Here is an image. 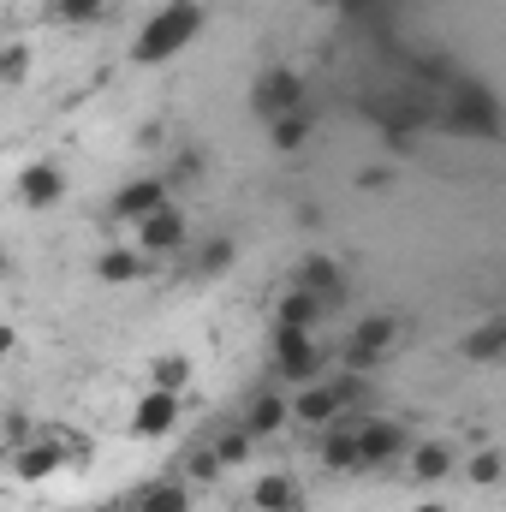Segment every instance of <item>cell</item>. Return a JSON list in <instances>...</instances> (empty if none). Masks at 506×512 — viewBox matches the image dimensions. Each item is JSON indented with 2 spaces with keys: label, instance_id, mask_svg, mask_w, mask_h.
<instances>
[{
  "label": "cell",
  "instance_id": "cell-6",
  "mask_svg": "<svg viewBox=\"0 0 506 512\" xmlns=\"http://www.w3.org/2000/svg\"><path fill=\"white\" fill-rule=\"evenodd\" d=\"M393 340H399V322H393V316H364V322L352 328L346 352H340V370H358V376H370L381 358L393 352Z\"/></svg>",
  "mask_w": 506,
  "mask_h": 512
},
{
  "label": "cell",
  "instance_id": "cell-21",
  "mask_svg": "<svg viewBox=\"0 0 506 512\" xmlns=\"http://www.w3.org/2000/svg\"><path fill=\"white\" fill-rule=\"evenodd\" d=\"M453 471V447L447 441H423V447H411V477L417 483H441Z\"/></svg>",
  "mask_w": 506,
  "mask_h": 512
},
{
  "label": "cell",
  "instance_id": "cell-7",
  "mask_svg": "<svg viewBox=\"0 0 506 512\" xmlns=\"http://www.w3.org/2000/svg\"><path fill=\"white\" fill-rule=\"evenodd\" d=\"M179 411H185V393H173V387H143V399H137V411H131V435L161 441V435L179 429Z\"/></svg>",
  "mask_w": 506,
  "mask_h": 512
},
{
  "label": "cell",
  "instance_id": "cell-8",
  "mask_svg": "<svg viewBox=\"0 0 506 512\" xmlns=\"http://www.w3.org/2000/svg\"><path fill=\"white\" fill-rule=\"evenodd\" d=\"M191 239V227H185V209H155L149 221H137V251L143 256H173L179 245Z\"/></svg>",
  "mask_w": 506,
  "mask_h": 512
},
{
  "label": "cell",
  "instance_id": "cell-11",
  "mask_svg": "<svg viewBox=\"0 0 506 512\" xmlns=\"http://www.w3.org/2000/svg\"><path fill=\"white\" fill-rule=\"evenodd\" d=\"M66 197V173L54 167V161H24V173H18V203L24 209H54Z\"/></svg>",
  "mask_w": 506,
  "mask_h": 512
},
{
  "label": "cell",
  "instance_id": "cell-17",
  "mask_svg": "<svg viewBox=\"0 0 506 512\" xmlns=\"http://www.w3.org/2000/svg\"><path fill=\"white\" fill-rule=\"evenodd\" d=\"M322 316H328V304H322L316 292H304V286H292V292L274 304V322H280V328H316Z\"/></svg>",
  "mask_w": 506,
  "mask_h": 512
},
{
  "label": "cell",
  "instance_id": "cell-4",
  "mask_svg": "<svg viewBox=\"0 0 506 512\" xmlns=\"http://www.w3.org/2000/svg\"><path fill=\"white\" fill-rule=\"evenodd\" d=\"M251 114L268 120V126L286 120V114H304V78H298L292 66H268L251 90Z\"/></svg>",
  "mask_w": 506,
  "mask_h": 512
},
{
  "label": "cell",
  "instance_id": "cell-30",
  "mask_svg": "<svg viewBox=\"0 0 506 512\" xmlns=\"http://www.w3.org/2000/svg\"><path fill=\"white\" fill-rule=\"evenodd\" d=\"M310 6H328V12H340V0H310Z\"/></svg>",
  "mask_w": 506,
  "mask_h": 512
},
{
  "label": "cell",
  "instance_id": "cell-27",
  "mask_svg": "<svg viewBox=\"0 0 506 512\" xmlns=\"http://www.w3.org/2000/svg\"><path fill=\"white\" fill-rule=\"evenodd\" d=\"M233 256H239L233 239H209V245L197 251V268H203V274H227V268H233Z\"/></svg>",
  "mask_w": 506,
  "mask_h": 512
},
{
  "label": "cell",
  "instance_id": "cell-24",
  "mask_svg": "<svg viewBox=\"0 0 506 512\" xmlns=\"http://www.w3.org/2000/svg\"><path fill=\"white\" fill-rule=\"evenodd\" d=\"M251 441H256V435L245 429V423H239V429H227V435H215V459H221V465L233 471V465H245V459L256 453Z\"/></svg>",
  "mask_w": 506,
  "mask_h": 512
},
{
  "label": "cell",
  "instance_id": "cell-20",
  "mask_svg": "<svg viewBox=\"0 0 506 512\" xmlns=\"http://www.w3.org/2000/svg\"><path fill=\"white\" fill-rule=\"evenodd\" d=\"M465 358H471V364H501V358H506V316H501V322H483V328H471V334H465Z\"/></svg>",
  "mask_w": 506,
  "mask_h": 512
},
{
  "label": "cell",
  "instance_id": "cell-12",
  "mask_svg": "<svg viewBox=\"0 0 506 512\" xmlns=\"http://www.w3.org/2000/svg\"><path fill=\"white\" fill-rule=\"evenodd\" d=\"M251 507L256 512H304V483L286 477V471H268V477H256Z\"/></svg>",
  "mask_w": 506,
  "mask_h": 512
},
{
  "label": "cell",
  "instance_id": "cell-14",
  "mask_svg": "<svg viewBox=\"0 0 506 512\" xmlns=\"http://www.w3.org/2000/svg\"><path fill=\"white\" fill-rule=\"evenodd\" d=\"M286 417H292V399H280V393H251V411H245V429H251L256 441H268V435H280L286 429Z\"/></svg>",
  "mask_w": 506,
  "mask_h": 512
},
{
  "label": "cell",
  "instance_id": "cell-13",
  "mask_svg": "<svg viewBox=\"0 0 506 512\" xmlns=\"http://www.w3.org/2000/svg\"><path fill=\"white\" fill-rule=\"evenodd\" d=\"M405 453V429L399 423H364L358 429V459H364V471H376V465H387V459H399Z\"/></svg>",
  "mask_w": 506,
  "mask_h": 512
},
{
  "label": "cell",
  "instance_id": "cell-3",
  "mask_svg": "<svg viewBox=\"0 0 506 512\" xmlns=\"http://www.w3.org/2000/svg\"><path fill=\"white\" fill-rule=\"evenodd\" d=\"M274 370H280L286 382H298V387L322 382L328 352L316 346V328H274Z\"/></svg>",
  "mask_w": 506,
  "mask_h": 512
},
{
  "label": "cell",
  "instance_id": "cell-9",
  "mask_svg": "<svg viewBox=\"0 0 506 512\" xmlns=\"http://www.w3.org/2000/svg\"><path fill=\"white\" fill-rule=\"evenodd\" d=\"M340 411H346V387L340 382H310V387H298V399H292V417L310 423V429H334Z\"/></svg>",
  "mask_w": 506,
  "mask_h": 512
},
{
  "label": "cell",
  "instance_id": "cell-28",
  "mask_svg": "<svg viewBox=\"0 0 506 512\" xmlns=\"http://www.w3.org/2000/svg\"><path fill=\"white\" fill-rule=\"evenodd\" d=\"M24 72H30V48H24V42H6V48H0V78H6V84H24Z\"/></svg>",
  "mask_w": 506,
  "mask_h": 512
},
{
  "label": "cell",
  "instance_id": "cell-10",
  "mask_svg": "<svg viewBox=\"0 0 506 512\" xmlns=\"http://www.w3.org/2000/svg\"><path fill=\"white\" fill-rule=\"evenodd\" d=\"M155 209H167V179H155V173H143V179L120 185V197H114V221H126V227L149 221Z\"/></svg>",
  "mask_w": 506,
  "mask_h": 512
},
{
  "label": "cell",
  "instance_id": "cell-16",
  "mask_svg": "<svg viewBox=\"0 0 506 512\" xmlns=\"http://www.w3.org/2000/svg\"><path fill=\"white\" fill-rule=\"evenodd\" d=\"M298 286H304V292H316L328 310H340V298H346V280H340V268H334L328 256H310V262L298 268Z\"/></svg>",
  "mask_w": 506,
  "mask_h": 512
},
{
  "label": "cell",
  "instance_id": "cell-29",
  "mask_svg": "<svg viewBox=\"0 0 506 512\" xmlns=\"http://www.w3.org/2000/svg\"><path fill=\"white\" fill-rule=\"evenodd\" d=\"M411 512H447V507L441 501H423V507H411Z\"/></svg>",
  "mask_w": 506,
  "mask_h": 512
},
{
  "label": "cell",
  "instance_id": "cell-23",
  "mask_svg": "<svg viewBox=\"0 0 506 512\" xmlns=\"http://www.w3.org/2000/svg\"><path fill=\"white\" fill-rule=\"evenodd\" d=\"M304 137H310V114H286V120H274V126H268V143H274L280 155L304 149Z\"/></svg>",
  "mask_w": 506,
  "mask_h": 512
},
{
  "label": "cell",
  "instance_id": "cell-26",
  "mask_svg": "<svg viewBox=\"0 0 506 512\" xmlns=\"http://www.w3.org/2000/svg\"><path fill=\"white\" fill-rule=\"evenodd\" d=\"M501 471H506V459L495 453V447H477V453H471V465H465V477H471V483H483V489H489V483H501Z\"/></svg>",
  "mask_w": 506,
  "mask_h": 512
},
{
  "label": "cell",
  "instance_id": "cell-2",
  "mask_svg": "<svg viewBox=\"0 0 506 512\" xmlns=\"http://www.w3.org/2000/svg\"><path fill=\"white\" fill-rule=\"evenodd\" d=\"M447 131H459V137H501L506 131L501 96L489 84H459L453 102H447Z\"/></svg>",
  "mask_w": 506,
  "mask_h": 512
},
{
  "label": "cell",
  "instance_id": "cell-1",
  "mask_svg": "<svg viewBox=\"0 0 506 512\" xmlns=\"http://www.w3.org/2000/svg\"><path fill=\"white\" fill-rule=\"evenodd\" d=\"M197 36H203V6L197 0H167L155 18H143V30L131 42V60L137 66H161V60L185 54Z\"/></svg>",
  "mask_w": 506,
  "mask_h": 512
},
{
  "label": "cell",
  "instance_id": "cell-5",
  "mask_svg": "<svg viewBox=\"0 0 506 512\" xmlns=\"http://www.w3.org/2000/svg\"><path fill=\"white\" fill-rule=\"evenodd\" d=\"M78 453V441L72 435H60V429H48L42 441H30V447H18L6 465H12V483H48L66 459Z\"/></svg>",
  "mask_w": 506,
  "mask_h": 512
},
{
  "label": "cell",
  "instance_id": "cell-15",
  "mask_svg": "<svg viewBox=\"0 0 506 512\" xmlns=\"http://www.w3.org/2000/svg\"><path fill=\"white\" fill-rule=\"evenodd\" d=\"M143 274H149V256L137 251V245H114V251L96 256V280H108V286H131Z\"/></svg>",
  "mask_w": 506,
  "mask_h": 512
},
{
  "label": "cell",
  "instance_id": "cell-31",
  "mask_svg": "<svg viewBox=\"0 0 506 512\" xmlns=\"http://www.w3.org/2000/svg\"><path fill=\"white\" fill-rule=\"evenodd\" d=\"M102 512H131V507H102Z\"/></svg>",
  "mask_w": 506,
  "mask_h": 512
},
{
  "label": "cell",
  "instance_id": "cell-19",
  "mask_svg": "<svg viewBox=\"0 0 506 512\" xmlns=\"http://www.w3.org/2000/svg\"><path fill=\"white\" fill-rule=\"evenodd\" d=\"M131 512H191V483H149L137 489Z\"/></svg>",
  "mask_w": 506,
  "mask_h": 512
},
{
  "label": "cell",
  "instance_id": "cell-25",
  "mask_svg": "<svg viewBox=\"0 0 506 512\" xmlns=\"http://www.w3.org/2000/svg\"><path fill=\"white\" fill-rule=\"evenodd\" d=\"M191 382V358H179V352H167V358H155V370H149V387H179Z\"/></svg>",
  "mask_w": 506,
  "mask_h": 512
},
{
  "label": "cell",
  "instance_id": "cell-22",
  "mask_svg": "<svg viewBox=\"0 0 506 512\" xmlns=\"http://www.w3.org/2000/svg\"><path fill=\"white\" fill-rule=\"evenodd\" d=\"M102 12H108V0H48V18H54V24H72V30L96 24Z\"/></svg>",
  "mask_w": 506,
  "mask_h": 512
},
{
  "label": "cell",
  "instance_id": "cell-18",
  "mask_svg": "<svg viewBox=\"0 0 506 512\" xmlns=\"http://www.w3.org/2000/svg\"><path fill=\"white\" fill-rule=\"evenodd\" d=\"M316 453H322L328 471H364V459H358V429H340V423H334Z\"/></svg>",
  "mask_w": 506,
  "mask_h": 512
}]
</instances>
